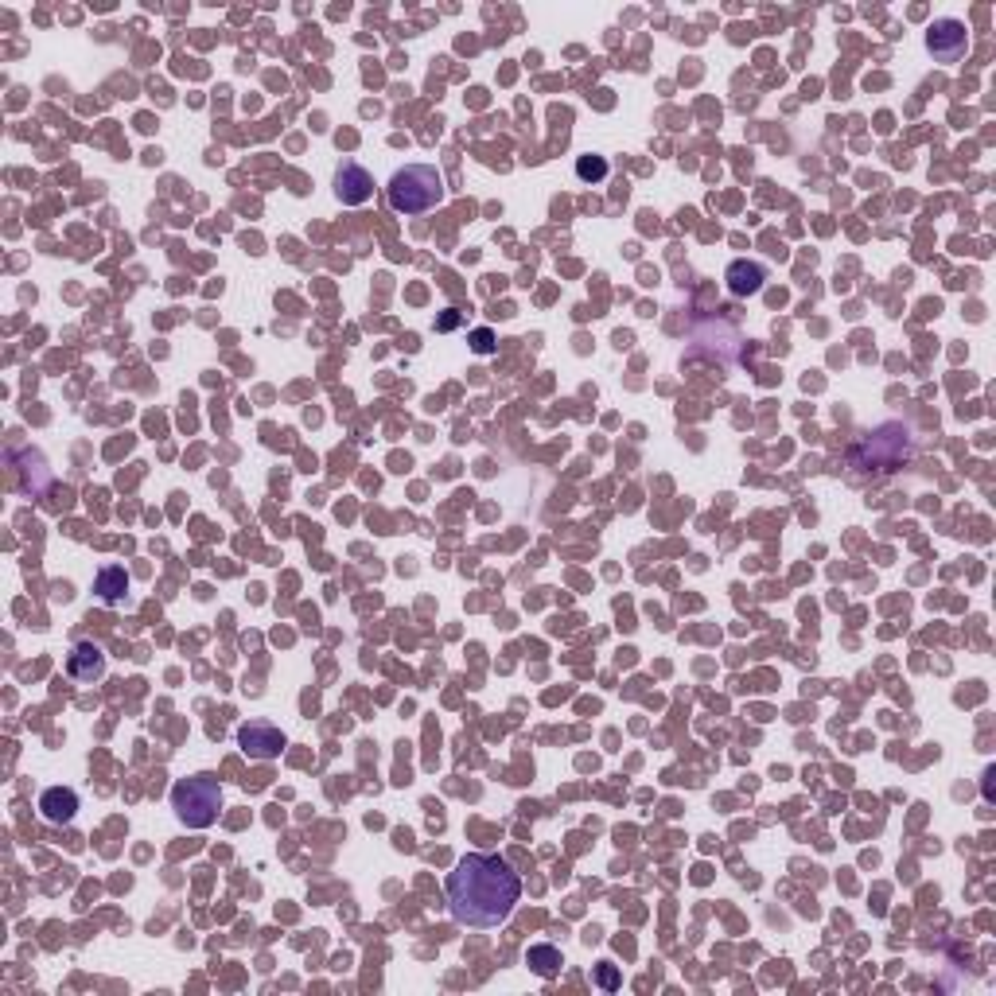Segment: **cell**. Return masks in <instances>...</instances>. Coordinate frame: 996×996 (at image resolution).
<instances>
[{
	"instance_id": "cell-1",
	"label": "cell",
	"mask_w": 996,
	"mask_h": 996,
	"mask_svg": "<svg viewBox=\"0 0 996 996\" xmlns=\"http://www.w3.org/2000/svg\"><path fill=\"white\" fill-rule=\"evenodd\" d=\"M518 899H522V880L495 853H467L448 872V911L460 926L491 930L510 919Z\"/></svg>"
},
{
	"instance_id": "cell-2",
	"label": "cell",
	"mask_w": 996,
	"mask_h": 996,
	"mask_svg": "<svg viewBox=\"0 0 996 996\" xmlns=\"http://www.w3.org/2000/svg\"><path fill=\"white\" fill-rule=\"evenodd\" d=\"M390 207L401 214H425L436 203H444V176L432 164H405L397 168L386 187Z\"/></svg>"
},
{
	"instance_id": "cell-3",
	"label": "cell",
	"mask_w": 996,
	"mask_h": 996,
	"mask_svg": "<svg viewBox=\"0 0 996 996\" xmlns=\"http://www.w3.org/2000/svg\"><path fill=\"white\" fill-rule=\"evenodd\" d=\"M172 810L176 818L187 825V829H207L218 821V810H222V786L214 775H191V779H179L172 786Z\"/></svg>"
},
{
	"instance_id": "cell-4",
	"label": "cell",
	"mask_w": 996,
	"mask_h": 996,
	"mask_svg": "<svg viewBox=\"0 0 996 996\" xmlns=\"http://www.w3.org/2000/svg\"><path fill=\"white\" fill-rule=\"evenodd\" d=\"M238 744L246 751L249 759H281V751L288 747L285 732L277 728V724H269V720H249L238 728Z\"/></svg>"
},
{
	"instance_id": "cell-5",
	"label": "cell",
	"mask_w": 996,
	"mask_h": 996,
	"mask_svg": "<svg viewBox=\"0 0 996 996\" xmlns=\"http://www.w3.org/2000/svg\"><path fill=\"white\" fill-rule=\"evenodd\" d=\"M926 47L934 59L942 63H958L969 47V36H965V24L961 20H934L930 32H926Z\"/></svg>"
},
{
	"instance_id": "cell-6",
	"label": "cell",
	"mask_w": 996,
	"mask_h": 996,
	"mask_svg": "<svg viewBox=\"0 0 996 996\" xmlns=\"http://www.w3.org/2000/svg\"><path fill=\"white\" fill-rule=\"evenodd\" d=\"M335 195H339L343 207H362V203L374 195V176H370L362 164L347 160V164H339V172H335Z\"/></svg>"
},
{
	"instance_id": "cell-7",
	"label": "cell",
	"mask_w": 996,
	"mask_h": 996,
	"mask_svg": "<svg viewBox=\"0 0 996 996\" xmlns=\"http://www.w3.org/2000/svg\"><path fill=\"white\" fill-rule=\"evenodd\" d=\"M67 674L74 681H98L106 674V650L94 646V642H78L71 654H67Z\"/></svg>"
},
{
	"instance_id": "cell-8",
	"label": "cell",
	"mask_w": 996,
	"mask_h": 996,
	"mask_svg": "<svg viewBox=\"0 0 996 996\" xmlns=\"http://www.w3.org/2000/svg\"><path fill=\"white\" fill-rule=\"evenodd\" d=\"M39 814L51 821V825H67L78 814V794L71 786H51L39 794Z\"/></svg>"
},
{
	"instance_id": "cell-9",
	"label": "cell",
	"mask_w": 996,
	"mask_h": 996,
	"mask_svg": "<svg viewBox=\"0 0 996 996\" xmlns=\"http://www.w3.org/2000/svg\"><path fill=\"white\" fill-rule=\"evenodd\" d=\"M724 281H728L732 296H755L763 288V281H767V273H763L759 261H732L728 273H724Z\"/></svg>"
},
{
	"instance_id": "cell-10",
	"label": "cell",
	"mask_w": 996,
	"mask_h": 996,
	"mask_svg": "<svg viewBox=\"0 0 996 996\" xmlns=\"http://www.w3.org/2000/svg\"><path fill=\"white\" fill-rule=\"evenodd\" d=\"M98 592H102V600L106 604H121L125 600V592H129V572L121 569V565H109V569L98 572Z\"/></svg>"
},
{
	"instance_id": "cell-11",
	"label": "cell",
	"mask_w": 996,
	"mask_h": 996,
	"mask_svg": "<svg viewBox=\"0 0 996 996\" xmlns=\"http://www.w3.org/2000/svg\"><path fill=\"white\" fill-rule=\"evenodd\" d=\"M526 965L534 969L537 977H557V973H561V965H565V958H561V950H557V946H530Z\"/></svg>"
},
{
	"instance_id": "cell-12",
	"label": "cell",
	"mask_w": 996,
	"mask_h": 996,
	"mask_svg": "<svg viewBox=\"0 0 996 996\" xmlns=\"http://www.w3.org/2000/svg\"><path fill=\"white\" fill-rule=\"evenodd\" d=\"M576 176L588 179V183H600L607 176V160L604 156H580L576 160Z\"/></svg>"
},
{
	"instance_id": "cell-13",
	"label": "cell",
	"mask_w": 996,
	"mask_h": 996,
	"mask_svg": "<svg viewBox=\"0 0 996 996\" xmlns=\"http://www.w3.org/2000/svg\"><path fill=\"white\" fill-rule=\"evenodd\" d=\"M471 347H475L479 355H491V351H495V335H491L487 327H479V331H471Z\"/></svg>"
},
{
	"instance_id": "cell-14",
	"label": "cell",
	"mask_w": 996,
	"mask_h": 996,
	"mask_svg": "<svg viewBox=\"0 0 996 996\" xmlns=\"http://www.w3.org/2000/svg\"><path fill=\"white\" fill-rule=\"evenodd\" d=\"M600 985H604V989H615V985H619V977H615L611 965H600Z\"/></svg>"
}]
</instances>
